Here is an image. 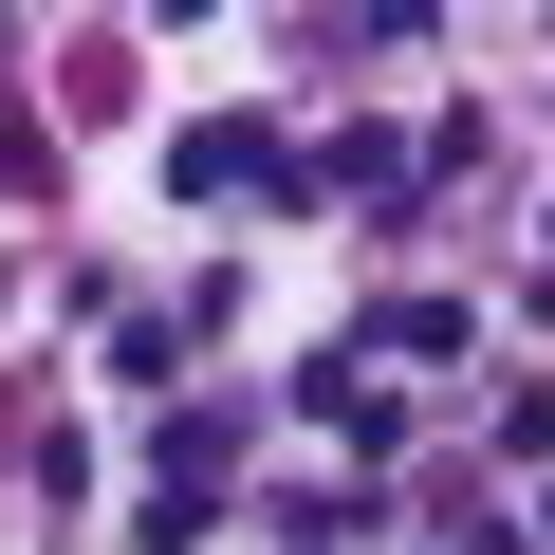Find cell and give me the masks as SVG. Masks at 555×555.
<instances>
[{"instance_id":"cell-1","label":"cell","mask_w":555,"mask_h":555,"mask_svg":"<svg viewBox=\"0 0 555 555\" xmlns=\"http://www.w3.org/2000/svg\"><path fill=\"white\" fill-rule=\"evenodd\" d=\"M167 167H185V185H278V130H259V112H222V130H185Z\"/></svg>"}]
</instances>
